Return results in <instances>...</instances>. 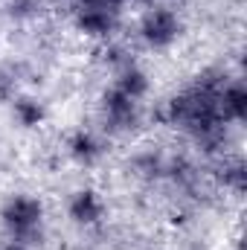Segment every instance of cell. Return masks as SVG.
Segmentation results:
<instances>
[{"label":"cell","instance_id":"cell-1","mask_svg":"<svg viewBox=\"0 0 247 250\" xmlns=\"http://www.w3.org/2000/svg\"><path fill=\"white\" fill-rule=\"evenodd\" d=\"M3 227L15 242H29L44 221V204L32 195H12L0 209Z\"/></svg>","mask_w":247,"mask_h":250},{"label":"cell","instance_id":"cell-2","mask_svg":"<svg viewBox=\"0 0 247 250\" xmlns=\"http://www.w3.org/2000/svg\"><path fill=\"white\" fill-rule=\"evenodd\" d=\"M178 32H181V18H178L172 9H166V6L148 9V12L143 15V21H140V38H143L148 47H154V50L172 47L175 38H178Z\"/></svg>","mask_w":247,"mask_h":250},{"label":"cell","instance_id":"cell-3","mask_svg":"<svg viewBox=\"0 0 247 250\" xmlns=\"http://www.w3.org/2000/svg\"><path fill=\"white\" fill-rule=\"evenodd\" d=\"M102 111H105V120L114 131H128L140 123V108L134 99H128L125 93H120L117 87H111L105 96H102Z\"/></svg>","mask_w":247,"mask_h":250},{"label":"cell","instance_id":"cell-4","mask_svg":"<svg viewBox=\"0 0 247 250\" xmlns=\"http://www.w3.org/2000/svg\"><path fill=\"white\" fill-rule=\"evenodd\" d=\"M215 108L221 123H242L247 114V90L239 82H227L215 96Z\"/></svg>","mask_w":247,"mask_h":250},{"label":"cell","instance_id":"cell-5","mask_svg":"<svg viewBox=\"0 0 247 250\" xmlns=\"http://www.w3.org/2000/svg\"><path fill=\"white\" fill-rule=\"evenodd\" d=\"M102 215H105V204H102V198L93 189H79L70 198V218L76 224L90 227V224H99Z\"/></svg>","mask_w":247,"mask_h":250},{"label":"cell","instance_id":"cell-6","mask_svg":"<svg viewBox=\"0 0 247 250\" xmlns=\"http://www.w3.org/2000/svg\"><path fill=\"white\" fill-rule=\"evenodd\" d=\"M73 12H76V26L84 35L108 38L117 29V12L111 9H73Z\"/></svg>","mask_w":247,"mask_h":250},{"label":"cell","instance_id":"cell-7","mask_svg":"<svg viewBox=\"0 0 247 250\" xmlns=\"http://www.w3.org/2000/svg\"><path fill=\"white\" fill-rule=\"evenodd\" d=\"M114 87L125 93L128 99H134V102H140L145 93H148V76L137 67V64H123L120 67V73H117V82H114Z\"/></svg>","mask_w":247,"mask_h":250},{"label":"cell","instance_id":"cell-8","mask_svg":"<svg viewBox=\"0 0 247 250\" xmlns=\"http://www.w3.org/2000/svg\"><path fill=\"white\" fill-rule=\"evenodd\" d=\"M67 148H70V157H73L76 163H84V166H90V163H96V160L102 157V143H99L90 131H76V134L70 137Z\"/></svg>","mask_w":247,"mask_h":250},{"label":"cell","instance_id":"cell-9","mask_svg":"<svg viewBox=\"0 0 247 250\" xmlns=\"http://www.w3.org/2000/svg\"><path fill=\"white\" fill-rule=\"evenodd\" d=\"M12 114H15L18 125H23V128H38L44 123V117H47L44 105L35 96H23V93H18L12 99Z\"/></svg>","mask_w":247,"mask_h":250},{"label":"cell","instance_id":"cell-10","mask_svg":"<svg viewBox=\"0 0 247 250\" xmlns=\"http://www.w3.org/2000/svg\"><path fill=\"white\" fill-rule=\"evenodd\" d=\"M218 181L233 192H245L247 187V166L239 157H227L218 163Z\"/></svg>","mask_w":247,"mask_h":250},{"label":"cell","instance_id":"cell-11","mask_svg":"<svg viewBox=\"0 0 247 250\" xmlns=\"http://www.w3.org/2000/svg\"><path fill=\"white\" fill-rule=\"evenodd\" d=\"M134 166H137V172L145 175V178H160V175H166V157L157 154V151L140 154V157L134 160Z\"/></svg>","mask_w":247,"mask_h":250},{"label":"cell","instance_id":"cell-12","mask_svg":"<svg viewBox=\"0 0 247 250\" xmlns=\"http://www.w3.org/2000/svg\"><path fill=\"white\" fill-rule=\"evenodd\" d=\"M6 12L15 21H32V18H38L44 12V0H9Z\"/></svg>","mask_w":247,"mask_h":250},{"label":"cell","instance_id":"cell-13","mask_svg":"<svg viewBox=\"0 0 247 250\" xmlns=\"http://www.w3.org/2000/svg\"><path fill=\"white\" fill-rule=\"evenodd\" d=\"M18 70L0 64V102H12L18 96Z\"/></svg>","mask_w":247,"mask_h":250},{"label":"cell","instance_id":"cell-14","mask_svg":"<svg viewBox=\"0 0 247 250\" xmlns=\"http://www.w3.org/2000/svg\"><path fill=\"white\" fill-rule=\"evenodd\" d=\"M0 250H26V245H23V242H15V239H12V242L0 245Z\"/></svg>","mask_w":247,"mask_h":250}]
</instances>
